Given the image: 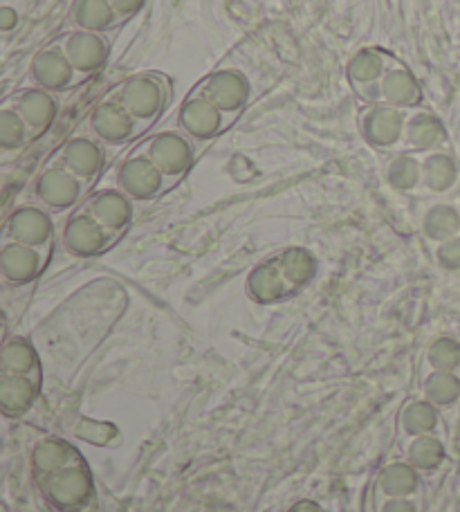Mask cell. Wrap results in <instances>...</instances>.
I'll use <instances>...</instances> for the list:
<instances>
[{
    "mask_svg": "<svg viewBox=\"0 0 460 512\" xmlns=\"http://www.w3.org/2000/svg\"><path fill=\"white\" fill-rule=\"evenodd\" d=\"M119 104H122L128 113L142 120H149L162 106V88L158 81L149 77H135L126 81V86L119 90Z\"/></svg>",
    "mask_w": 460,
    "mask_h": 512,
    "instance_id": "1",
    "label": "cell"
},
{
    "mask_svg": "<svg viewBox=\"0 0 460 512\" xmlns=\"http://www.w3.org/2000/svg\"><path fill=\"white\" fill-rule=\"evenodd\" d=\"M207 102L214 104L218 111H236L247 99V81L238 72L225 70L211 77L202 88Z\"/></svg>",
    "mask_w": 460,
    "mask_h": 512,
    "instance_id": "2",
    "label": "cell"
},
{
    "mask_svg": "<svg viewBox=\"0 0 460 512\" xmlns=\"http://www.w3.org/2000/svg\"><path fill=\"white\" fill-rule=\"evenodd\" d=\"M72 63L68 54L61 50H45L32 63V75L36 84L48 88V90H59L68 84L72 79Z\"/></svg>",
    "mask_w": 460,
    "mask_h": 512,
    "instance_id": "3",
    "label": "cell"
},
{
    "mask_svg": "<svg viewBox=\"0 0 460 512\" xmlns=\"http://www.w3.org/2000/svg\"><path fill=\"white\" fill-rule=\"evenodd\" d=\"M66 54L72 68L81 72H90L99 68L106 59V45L92 32L72 34L66 43Z\"/></svg>",
    "mask_w": 460,
    "mask_h": 512,
    "instance_id": "4",
    "label": "cell"
},
{
    "mask_svg": "<svg viewBox=\"0 0 460 512\" xmlns=\"http://www.w3.org/2000/svg\"><path fill=\"white\" fill-rule=\"evenodd\" d=\"M92 126H95L97 135L104 137L106 142H122L124 137L131 135L133 120L124 106L101 104L95 115H92Z\"/></svg>",
    "mask_w": 460,
    "mask_h": 512,
    "instance_id": "5",
    "label": "cell"
},
{
    "mask_svg": "<svg viewBox=\"0 0 460 512\" xmlns=\"http://www.w3.org/2000/svg\"><path fill=\"white\" fill-rule=\"evenodd\" d=\"M180 124L184 126V131L196 137L214 135L220 126L218 108L207 99H191L182 106Z\"/></svg>",
    "mask_w": 460,
    "mask_h": 512,
    "instance_id": "6",
    "label": "cell"
},
{
    "mask_svg": "<svg viewBox=\"0 0 460 512\" xmlns=\"http://www.w3.org/2000/svg\"><path fill=\"white\" fill-rule=\"evenodd\" d=\"M402 131V117L393 106H377L364 120V133L375 144H391Z\"/></svg>",
    "mask_w": 460,
    "mask_h": 512,
    "instance_id": "7",
    "label": "cell"
},
{
    "mask_svg": "<svg viewBox=\"0 0 460 512\" xmlns=\"http://www.w3.org/2000/svg\"><path fill=\"white\" fill-rule=\"evenodd\" d=\"M151 158L164 169L180 171L189 162V146L176 133H164L153 140Z\"/></svg>",
    "mask_w": 460,
    "mask_h": 512,
    "instance_id": "8",
    "label": "cell"
},
{
    "mask_svg": "<svg viewBox=\"0 0 460 512\" xmlns=\"http://www.w3.org/2000/svg\"><path fill=\"white\" fill-rule=\"evenodd\" d=\"M18 113H21L27 126L45 128L57 115V104L52 102V97L45 90H30L18 102Z\"/></svg>",
    "mask_w": 460,
    "mask_h": 512,
    "instance_id": "9",
    "label": "cell"
},
{
    "mask_svg": "<svg viewBox=\"0 0 460 512\" xmlns=\"http://www.w3.org/2000/svg\"><path fill=\"white\" fill-rule=\"evenodd\" d=\"M382 93L391 106H411L418 99L416 79L404 70H393L384 79Z\"/></svg>",
    "mask_w": 460,
    "mask_h": 512,
    "instance_id": "10",
    "label": "cell"
},
{
    "mask_svg": "<svg viewBox=\"0 0 460 512\" xmlns=\"http://www.w3.org/2000/svg\"><path fill=\"white\" fill-rule=\"evenodd\" d=\"M77 23L92 30H104L113 21V9H110L108 0H79L77 5Z\"/></svg>",
    "mask_w": 460,
    "mask_h": 512,
    "instance_id": "11",
    "label": "cell"
},
{
    "mask_svg": "<svg viewBox=\"0 0 460 512\" xmlns=\"http://www.w3.org/2000/svg\"><path fill=\"white\" fill-rule=\"evenodd\" d=\"M66 160L75 171L79 173H95V169L99 167L101 155L99 149L88 140H77L68 146L66 151Z\"/></svg>",
    "mask_w": 460,
    "mask_h": 512,
    "instance_id": "12",
    "label": "cell"
},
{
    "mask_svg": "<svg viewBox=\"0 0 460 512\" xmlns=\"http://www.w3.org/2000/svg\"><path fill=\"white\" fill-rule=\"evenodd\" d=\"M440 135H443V128H440V124L431 115L420 113L409 122V140L418 149H427V146L436 144Z\"/></svg>",
    "mask_w": 460,
    "mask_h": 512,
    "instance_id": "13",
    "label": "cell"
},
{
    "mask_svg": "<svg viewBox=\"0 0 460 512\" xmlns=\"http://www.w3.org/2000/svg\"><path fill=\"white\" fill-rule=\"evenodd\" d=\"M348 72H351V77L355 81H373L382 75V57L377 52H360L357 57L351 61V66H348Z\"/></svg>",
    "mask_w": 460,
    "mask_h": 512,
    "instance_id": "14",
    "label": "cell"
},
{
    "mask_svg": "<svg viewBox=\"0 0 460 512\" xmlns=\"http://www.w3.org/2000/svg\"><path fill=\"white\" fill-rule=\"evenodd\" d=\"M122 176H124V185H128L131 189H151L155 187V182H158V173H155L151 164L144 160L128 162L122 171Z\"/></svg>",
    "mask_w": 460,
    "mask_h": 512,
    "instance_id": "15",
    "label": "cell"
},
{
    "mask_svg": "<svg viewBox=\"0 0 460 512\" xmlns=\"http://www.w3.org/2000/svg\"><path fill=\"white\" fill-rule=\"evenodd\" d=\"M25 120L18 117L14 111H3L0 113V142H3L5 149H12L18 146L25 135Z\"/></svg>",
    "mask_w": 460,
    "mask_h": 512,
    "instance_id": "16",
    "label": "cell"
},
{
    "mask_svg": "<svg viewBox=\"0 0 460 512\" xmlns=\"http://www.w3.org/2000/svg\"><path fill=\"white\" fill-rule=\"evenodd\" d=\"M43 187H45V191H48V198H57V200H61V198H70V196H75V182H72V178H68L66 173H59V171H54V173H48V176H45V180H43Z\"/></svg>",
    "mask_w": 460,
    "mask_h": 512,
    "instance_id": "17",
    "label": "cell"
},
{
    "mask_svg": "<svg viewBox=\"0 0 460 512\" xmlns=\"http://www.w3.org/2000/svg\"><path fill=\"white\" fill-rule=\"evenodd\" d=\"M16 23H18V16H16V12H14L12 7H3V9H0V30L9 32Z\"/></svg>",
    "mask_w": 460,
    "mask_h": 512,
    "instance_id": "18",
    "label": "cell"
},
{
    "mask_svg": "<svg viewBox=\"0 0 460 512\" xmlns=\"http://www.w3.org/2000/svg\"><path fill=\"white\" fill-rule=\"evenodd\" d=\"M110 5H113L115 9H119L122 14H131L135 12L137 7L142 5V0H110Z\"/></svg>",
    "mask_w": 460,
    "mask_h": 512,
    "instance_id": "19",
    "label": "cell"
}]
</instances>
